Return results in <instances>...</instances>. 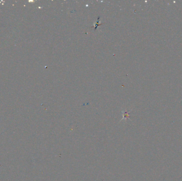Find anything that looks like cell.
I'll return each instance as SVG.
<instances>
[{
  "mask_svg": "<svg viewBox=\"0 0 182 181\" xmlns=\"http://www.w3.org/2000/svg\"><path fill=\"white\" fill-rule=\"evenodd\" d=\"M100 17H99L98 19V20H97V23H96V24H94V26H93V27H92H92H94V31H96V29H97V27H98L99 26H100V25H101V24H99V21H99V19H100Z\"/></svg>",
  "mask_w": 182,
  "mask_h": 181,
  "instance_id": "6da1fadb",
  "label": "cell"
},
{
  "mask_svg": "<svg viewBox=\"0 0 182 181\" xmlns=\"http://www.w3.org/2000/svg\"><path fill=\"white\" fill-rule=\"evenodd\" d=\"M129 116H130V115H129L128 113L124 112V118H123V119H124V118L126 119L127 118H129Z\"/></svg>",
  "mask_w": 182,
  "mask_h": 181,
  "instance_id": "7a4b0ae2",
  "label": "cell"
}]
</instances>
